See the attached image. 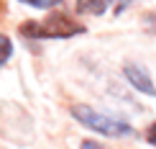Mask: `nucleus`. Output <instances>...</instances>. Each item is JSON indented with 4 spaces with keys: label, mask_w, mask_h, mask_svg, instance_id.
Segmentation results:
<instances>
[{
    "label": "nucleus",
    "mask_w": 156,
    "mask_h": 149,
    "mask_svg": "<svg viewBox=\"0 0 156 149\" xmlns=\"http://www.w3.org/2000/svg\"><path fill=\"white\" fill-rule=\"evenodd\" d=\"M21 34L28 39H69L77 34H84V26L64 13H51L41 21H28L21 26Z\"/></svg>",
    "instance_id": "f257e3e1"
},
{
    "label": "nucleus",
    "mask_w": 156,
    "mask_h": 149,
    "mask_svg": "<svg viewBox=\"0 0 156 149\" xmlns=\"http://www.w3.org/2000/svg\"><path fill=\"white\" fill-rule=\"evenodd\" d=\"M72 116L80 121L82 126L92 129V131L102 134V136H126V134H131V126H128L126 121L113 118V116H105V113L95 111V108H90L87 103H77V106H72Z\"/></svg>",
    "instance_id": "f03ea898"
},
{
    "label": "nucleus",
    "mask_w": 156,
    "mask_h": 149,
    "mask_svg": "<svg viewBox=\"0 0 156 149\" xmlns=\"http://www.w3.org/2000/svg\"><path fill=\"white\" fill-rule=\"evenodd\" d=\"M123 75H126V80L131 82L138 93H144V95H156V85H154L151 75H148L141 64H126V67H123Z\"/></svg>",
    "instance_id": "7ed1b4c3"
},
{
    "label": "nucleus",
    "mask_w": 156,
    "mask_h": 149,
    "mask_svg": "<svg viewBox=\"0 0 156 149\" xmlns=\"http://www.w3.org/2000/svg\"><path fill=\"white\" fill-rule=\"evenodd\" d=\"M113 0H77V10L82 16H102Z\"/></svg>",
    "instance_id": "20e7f679"
},
{
    "label": "nucleus",
    "mask_w": 156,
    "mask_h": 149,
    "mask_svg": "<svg viewBox=\"0 0 156 149\" xmlns=\"http://www.w3.org/2000/svg\"><path fill=\"white\" fill-rule=\"evenodd\" d=\"M10 54H13V41L5 34H0V67L10 59Z\"/></svg>",
    "instance_id": "39448f33"
},
{
    "label": "nucleus",
    "mask_w": 156,
    "mask_h": 149,
    "mask_svg": "<svg viewBox=\"0 0 156 149\" xmlns=\"http://www.w3.org/2000/svg\"><path fill=\"white\" fill-rule=\"evenodd\" d=\"M26 5H34V8H54V5H59L62 0H21Z\"/></svg>",
    "instance_id": "423d86ee"
},
{
    "label": "nucleus",
    "mask_w": 156,
    "mask_h": 149,
    "mask_svg": "<svg viewBox=\"0 0 156 149\" xmlns=\"http://www.w3.org/2000/svg\"><path fill=\"white\" fill-rule=\"evenodd\" d=\"M146 139H148V144H154V147H156V124H151V126H148Z\"/></svg>",
    "instance_id": "0eeeda50"
},
{
    "label": "nucleus",
    "mask_w": 156,
    "mask_h": 149,
    "mask_svg": "<svg viewBox=\"0 0 156 149\" xmlns=\"http://www.w3.org/2000/svg\"><path fill=\"white\" fill-rule=\"evenodd\" d=\"M82 149H102L97 141H82Z\"/></svg>",
    "instance_id": "6e6552de"
}]
</instances>
